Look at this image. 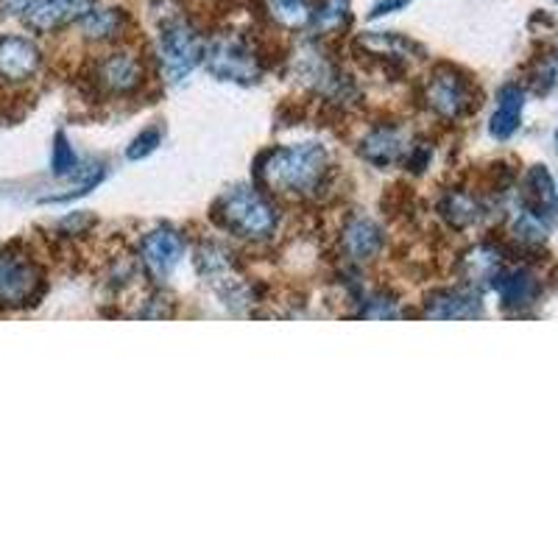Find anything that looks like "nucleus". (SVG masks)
<instances>
[{
	"label": "nucleus",
	"instance_id": "1",
	"mask_svg": "<svg viewBox=\"0 0 558 558\" xmlns=\"http://www.w3.org/2000/svg\"><path fill=\"white\" fill-rule=\"evenodd\" d=\"M257 177L279 196L311 198L330 177V154L322 143L271 148L257 162Z\"/></svg>",
	"mask_w": 558,
	"mask_h": 558
},
{
	"label": "nucleus",
	"instance_id": "2",
	"mask_svg": "<svg viewBox=\"0 0 558 558\" xmlns=\"http://www.w3.org/2000/svg\"><path fill=\"white\" fill-rule=\"evenodd\" d=\"M213 218L227 232L252 243L268 241L279 227L277 204L252 184H238V187L223 193L213 207Z\"/></svg>",
	"mask_w": 558,
	"mask_h": 558
},
{
	"label": "nucleus",
	"instance_id": "3",
	"mask_svg": "<svg viewBox=\"0 0 558 558\" xmlns=\"http://www.w3.org/2000/svg\"><path fill=\"white\" fill-rule=\"evenodd\" d=\"M207 39L187 17H168L157 34L159 70L171 82H182L204 62Z\"/></svg>",
	"mask_w": 558,
	"mask_h": 558
},
{
	"label": "nucleus",
	"instance_id": "4",
	"mask_svg": "<svg viewBox=\"0 0 558 558\" xmlns=\"http://www.w3.org/2000/svg\"><path fill=\"white\" fill-rule=\"evenodd\" d=\"M477 87L452 64H438L425 82V104L441 121H461L477 109Z\"/></svg>",
	"mask_w": 558,
	"mask_h": 558
},
{
	"label": "nucleus",
	"instance_id": "5",
	"mask_svg": "<svg viewBox=\"0 0 558 558\" xmlns=\"http://www.w3.org/2000/svg\"><path fill=\"white\" fill-rule=\"evenodd\" d=\"M204 64L221 82L254 84L260 78V57L254 51V45L235 32L216 34L209 39L207 51H204Z\"/></svg>",
	"mask_w": 558,
	"mask_h": 558
},
{
	"label": "nucleus",
	"instance_id": "6",
	"mask_svg": "<svg viewBox=\"0 0 558 558\" xmlns=\"http://www.w3.org/2000/svg\"><path fill=\"white\" fill-rule=\"evenodd\" d=\"M45 291V274L28 254L0 252V307H28Z\"/></svg>",
	"mask_w": 558,
	"mask_h": 558
},
{
	"label": "nucleus",
	"instance_id": "7",
	"mask_svg": "<svg viewBox=\"0 0 558 558\" xmlns=\"http://www.w3.org/2000/svg\"><path fill=\"white\" fill-rule=\"evenodd\" d=\"M143 59L132 51H112L96 64V84L109 96H134L143 87Z\"/></svg>",
	"mask_w": 558,
	"mask_h": 558
},
{
	"label": "nucleus",
	"instance_id": "8",
	"mask_svg": "<svg viewBox=\"0 0 558 558\" xmlns=\"http://www.w3.org/2000/svg\"><path fill=\"white\" fill-rule=\"evenodd\" d=\"M411 148H413V140L411 134H408V129L397 126V123H383V126H375L366 137L361 140L357 154L366 159L368 166L391 168L405 162Z\"/></svg>",
	"mask_w": 558,
	"mask_h": 558
},
{
	"label": "nucleus",
	"instance_id": "9",
	"mask_svg": "<svg viewBox=\"0 0 558 558\" xmlns=\"http://www.w3.org/2000/svg\"><path fill=\"white\" fill-rule=\"evenodd\" d=\"M140 257H143V266L151 274L157 282L171 277L177 271V266L184 257V238L179 235L177 229L159 227L154 232H148L140 243Z\"/></svg>",
	"mask_w": 558,
	"mask_h": 558
},
{
	"label": "nucleus",
	"instance_id": "10",
	"mask_svg": "<svg viewBox=\"0 0 558 558\" xmlns=\"http://www.w3.org/2000/svg\"><path fill=\"white\" fill-rule=\"evenodd\" d=\"M43 53L37 43L28 37H3L0 39V78L3 82H28L39 70Z\"/></svg>",
	"mask_w": 558,
	"mask_h": 558
},
{
	"label": "nucleus",
	"instance_id": "11",
	"mask_svg": "<svg viewBox=\"0 0 558 558\" xmlns=\"http://www.w3.org/2000/svg\"><path fill=\"white\" fill-rule=\"evenodd\" d=\"M386 246V235L372 218H349L341 229V252L352 263H372Z\"/></svg>",
	"mask_w": 558,
	"mask_h": 558
},
{
	"label": "nucleus",
	"instance_id": "12",
	"mask_svg": "<svg viewBox=\"0 0 558 558\" xmlns=\"http://www.w3.org/2000/svg\"><path fill=\"white\" fill-rule=\"evenodd\" d=\"M89 9H96V0H39L26 12V23L34 32L48 34L78 23Z\"/></svg>",
	"mask_w": 558,
	"mask_h": 558
},
{
	"label": "nucleus",
	"instance_id": "13",
	"mask_svg": "<svg viewBox=\"0 0 558 558\" xmlns=\"http://www.w3.org/2000/svg\"><path fill=\"white\" fill-rule=\"evenodd\" d=\"M522 204H525V213L539 218L542 223L558 216V193L545 166H533L527 171L525 184H522Z\"/></svg>",
	"mask_w": 558,
	"mask_h": 558
},
{
	"label": "nucleus",
	"instance_id": "14",
	"mask_svg": "<svg viewBox=\"0 0 558 558\" xmlns=\"http://www.w3.org/2000/svg\"><path fill=\"white\" fill-rule=\"evenodd\" d=\"M495 291L500 293L506 307H527L539 299V279L533 277L527 268H502L495 277Z\"/></svg>",
	"mask_w": 558,
	"mask_h": 558
},
{
	"label": "nucleus",
	"instance_id": "15",
	"mask_svg": "<svg viewBox=\"0 0 558 558\" xmlns=\"http://www.w3.org/2000/svg\"><path fill=\"white\" fill-rule=\"evenodd\" d=\"M427 318H475L481 316V299L461 288H441L425 299Z\"/></svg>",
	"mask_w": 558,
	"mask_h": 558
},
{
	"label": "nucleus",
	"instance_id": "16",
	"mask_svg": "<svg viewBox=\"0 0 558 558\" xmlns=\"http://www.w3.org/2000/svg\"><path fill=\"white\" fill-rule=\"evenodd\" d=\"M438 213L452 229H470L483 218V204L470 191H447L438 202Z\"/></svg>",
	"mask_w": 558,
	"mask_h": 558
},
{
	"label": "nucleus",
	"instance_id": "17",
	"mask_svg": "<svg viewBox=\"0 0 558 558\" xmlns=\"http://www.w3.org/2000/svg\"><path fill=\"white\" fill-rule=\"evenodd\" d=\"M522 107H525V93H522L517 84H508V87H502L500 89V104H497V112L492 114L488 132L495 134L497 140L511 137V134L520 129Z\"/></svg>",
	"mask_w": 558,
	"mask_h": 558
},
{
	"label": "nucleus",
	"instance_id": "18",
	"mask_svg": "<svg viewBox=\"0 0 558 558\" xmlns=\"http://www.w3.org/2000/svg\"><path fill=\"white\" fill-rule=\"evenodd\" d=\"M355 45L380 59H408L411 53H422V48L413 39L400 37L393 32H366L355 39Z\"/></svg>",
	"mask_w": 558,
	"mask_h": 558
},
{
	"label": "nucleus",
	"instance_id": "19",
	"mask_svg": "<svg viewBox=\"0 0 558 558\" xmlns=\"http://www.w3.org/2000/svg\"><path fill=\"white\" fill-rule=\"evenodd\" d=\"M82 34L93 43H109V39H118L126 28V14L121 9H89L82 20Z\"/></svg>",
	"mask_w": 558,
	"mask_h": 558
},
{
	"label": "nucleus",
	"instance_id": "20",
	"mask_svg": "<svg viewBox=\"0 0 558 558\" xmlns=\"http://www.w3.org/2000/svg\"><path fill=\"white\" fill-rule=\"evenodd\" d=\"M349 23H352V0H316L307 26L318 37H327V34L343 32Z\"/></svg>",
	"mask_w": 558,
	"mask_h": 558
},
{
	"label": "nucleus",
	"instance_id": "21",
	"mask_svg": "<svg viewBox=\"0 0 558 558\" xmlns=\"http://www.w3.org/2000/svg\"><path fill=\"white\" fill-rule=\"evenodd\" d=\"M500 271H502L500 248L488 246V243L472 248V252L463 257V279H466L470 286H481L483 279L495 282V277Z\"/></svg>",
	"mask_w": 558,
	"mask_h": 558
},
{
	"label": "nucleus",
	"instance_id": "22",
	"mask_svg": "<svg viewBox=\"0 0 558 558\" xmlns=\"http://www.w3.org/2000/svg\"><path fill=\"white\" fill-rule=\"evenodd\" d=\"M268 17L282 28H302L311 23V0H263Z\"/></svg>",
	"mask_w": 558,
	"mask_h": 558
},
{
	"label": "nucleus",
	"instance_id": "23",
	"mask_svg": "<svg viewBox=\"0 0 558 558\" xmlns=\"http://www.w3.org/2000/svg\"><path fill=\"white\" fill-rule=\"evenodd\" d=\"M51 168L57 177H70V173H76V168H78V159H76V154H73V146H70L68 137H64L62 132L53 137Z\"/></svg>",
	"mask_w": 558,
	"mask_h": 558
},
{
	"label": "nucleus",
	"instance_id": "24",
	"mask_svg": "<svg viewBox=\"0 0 558 558\" xmlns=\"http://www.w3.org/2000/svg\"><path fill=\"white\" fill-rule=\"evenodd\" d=\"M162 143V132L159 129H146V132H140L137 137L132 140V146L126 148L129 159H146L148 154L157 151V146Z\"/></svg>",
	"mask_w": 558,
	"mask_h": 558
},
{
	"label": "nucleus",
	"instance_id": "25",
	"mask_svg": "<svg viewBox=\"0 0 558 558\" xmlns=\"http://www.w3.org/2000/svg\"><path fill=\"white\" fill-rule=\"evenodd\" d=\"M39 0H0V12L3 14H26L28 9Z\"/></svg>",
	"mask_w": 558,
	"mask_h": 558
},
{
	"label": "nucleus",
	"instance_id": "26",
	"mask_svg": "<svg viewBox=\"0 0 558 558\" xmlns=\"http://www.w3.org/2000/svg\"><path fill=\"white\" fill-rule=\"evenodd\" d=\"M408 3H411V0H380V3H377V7L372 9V14H368V17L377 20V17H383V14L397 12V9H405Z\"/></svg>",
	"mask_w": 558,
	"mask_h": 558
},
{
	"label": "nucleus",
	"instance_id": "27",
	"mask_svg": "<svg viewBox=\"0 0 558 558\" xmlns=\"http://www.w3.org/2000/svg\"><path fill=\"white\" fill-rule=\"evenodd\" d=\"M556 143H558V134H556Z\"/></svg>",
	"mask_w": 558,
	"mask_h": 558
}]
</instances>
